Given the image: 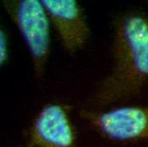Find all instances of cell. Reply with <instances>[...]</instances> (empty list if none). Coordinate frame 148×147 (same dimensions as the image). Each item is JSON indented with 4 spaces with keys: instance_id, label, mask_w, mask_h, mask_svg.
<instances>
[{
    "instance_id": "cell-4",
    "label": "cell",
    "mask_w": 148,
    "mask_h": 147,
    "mask_svg": "<svg viewBox=\"0 0 148 147\" xmlns=\"http://www.w3.org/2000/svg\"><path fill=\"white\" fill-rule=\"evenodd\" d=\"M63 49L73 55L89 44L91 31L84 9L75 0H42Z\"/></svg>"
},
{
    "instance_id": "cell-1",
    "label": "cell",
    "mask_w": 148,
    "mask_h": 147,
    "mask_svg": "<svg viewBox=\"0 0 148 147\" xmlns=\"http://www.w3.org/2000/svg\"><path fill=\"white\" fill-rule=\"evenodd\" d=\"M111 55L110 70L89 99L92 109L130 99L148 83V15L139 11L119 15Z\"/></svg>"
},
{
    "instance_id": "cell-3",
    "label": "cell",
    "mask_w": 148,
    "mask_h": 147,
    "mask_svg": "<svg viewBox=\"0 0 148 147\" xmlns=\"http://www.w3.org/2000/svg\"><path fill=\"white\" fill-rule=\"evenodd\" d=\"M80 116L111 140H148V106L130 105L110 110L85 108L80 111Z\"/></svg>"
},
{
    "instance_id": "cell-6",
    "label": "cell",
    "mask_w": 148,
    "mask_h": 147,
    "mask_svg": "<svg viewBox=\"0 0 148 147\" xmlns=\"http://www.w3.org/2000/svg\"><path fill=\"white\" fill-rule=\"evenodd\" d=\"M9 42L8 37L4 30L0 31V63L3 65L7 62L9 59Z\"/></svg>"
},
{
    "instance_id": "cell-2",
    "label": "cell",
    "mask_w": 148,
    "mask_h": 147,
    "mask_svg": "<svg viewBox=\"0 0 148 147\" xmlns=\"http://www.w3.org/2000/svg\"><path fill=\"white\" fill-rule=\"evenodd\" d=\"M3 4L27 44L34 77L42 78L51 51V23L43 2L4 0Z\"/></svg>"
},
{
    "instance_id": "cell-5",
    "label": "cell",
    "mask_w": 148,
    "mask_h": 147,
    "mask_svg": "<svg viewBox=\"0 0 148 147\" xmlns=\"http://www.w3.org/2000/svg\"><path fill=\"white\" fill-rule=\"evenodd\" d=\"M76 132L66 108L58 103L45 105L30 129L27 147H75Z\"/></svg>"
}]
</instances>
